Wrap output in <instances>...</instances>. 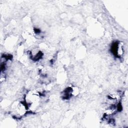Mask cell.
<instances>
[{
    "mask_svg": "<svg viewBox=\"0 0 128 128\" xmlns=\"http://www.w3.org/2000/svg\"><path fill=\"white\" fill-rule=\"evenodd\" d=\"M124 44L121 42H116L112 46V52L116 57L120 58L124 54Z\"/></svg>",
    "mask_w": 128,
    "mask_h": 128,
    "instance_id": "3",
    "label": "cell"
},
{
    "mask_svg": "<svg viewBox=\"0 0 128 128\" xmlns=\"http://www.w3.org/2000/svg\"><path fill=\"white\" fill-rule=\"evenodd\" d=\"M40 100V94L36 92L30 91L25 96L24 102L28 109L34 108L38 106Z\"/></svg>",
    "mask_w": 128,
    "mask_h": 128,
    "instance_id": "1",
    "label": "cell"
},
{
    "mask_svg": "<svg viewBox=\"0 0 128 128\" xmlns=\"http://www.w3.org/2000/svg\"><path fill=\"white\" fill-rule=\"evenodd\" d=\"M28 108L24 102H16L12 107L13 116L16 118H20L28 112Z\"/></svg>",
    "mask_w": 128,
    "mask_h": 128,
    "instance_id": "2",
    "label": "cell"
}]
</instances>
